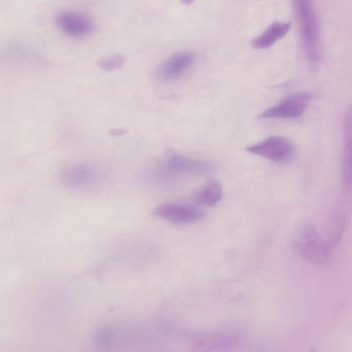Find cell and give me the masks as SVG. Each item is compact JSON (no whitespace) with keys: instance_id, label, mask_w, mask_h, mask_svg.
Listing matches in <instances>:
<instances>
[{"instance_id":"obj_4","label":"cell","mask_w":352,"mask_h":352,"mask_svg":"<svg viewBox=\"0 0 352 352\" xmlns=\"http://www.w3.org/2000/svg\"><path fill=\"white\" fill-rule=\"evenodd\" d=\"M311 97L309 93L298 91L284 98L277 104L261 113L258 118H296L307 109Z\"/></svg>"},{"instance_id":"obj_6","label":"cell","mask_w":352,"mask_h":352,"mask_svg":"<svg viewBox=\"0 0 352 352\" xmlns=\"http://www.w3.org/2000/svg\"><path fill=\"white\" fill-rule=\"evenodd\" d=\"M341 174L343 193L347 198H352V103L344 115Z\"/></svg>"},{"instance_id":"obj_10","label":"cell","mask_w":352,"mask_h":352,"mask_svg":"<svg viewBox=\"0 0 352 352\" xmlns=\"http://www.w3.org/2000/svg\"><path fill=\"white\" fill-rule=\"evenodd\" d=\"M195 56L190 52H179L169 56L157 68V74L162 79L177 78L193 65Z\"/></svg>"},{"instance_id":"obj_5","label":"cell","mask_w":352,"mask_h":352,"mask_svg":"<svg viewBox=\"0 0 352 352\" xmlns=\"http://www.w3.org/2000/svg\"><path fill=\"white\" fill-rule=\"evenodd\" d=\"M153 214L173 223H189L203 219L206 212L199 206L166 202L157 206Z\"/></svg>"},{"instance_id":"obj_3","label":"cell","mask_w":352,"mask_h":352,"mask_svg":"<svg viewBox=\"0 0 352 352\" xmlns=\"http://www.w3.org/2000/svg\"><path fill=\"white\" fill-rule=\"evenodd\" d=\"M245 150L277 162H285L291 160L295 153L292 142L287 138L279 135L270 136L248 146Z\"/></svg>"},{"instance_id":"obj_11","label":"cell","mask_w":352,"mask_h":352,"mask_svg":"<svg viewBox=\"0 0 352 352\" xmlns=\"http://www.w3.org/2000/svg\"><path fill=\"white\" fill-rule=\"evenodd\" d=\"M222 196L221 184L215 179H210L192 191L191 199L197 206L211 207L218 204Z\"/></svg>"},{"instance_id":"obj_8","label":"cell","mask_w":352,"mask_h":352,"mask_svg":"<svg viewBox=\"0 0 352 352\" xmlns=\"http://www.w3.org/2000/svg\"><path fill=\"white\" fill-rule=\"evenodd\" d=\"M97 168L89 164H79L63 170L60 180L67 186L81 189L91 185L98 176Z\"/></svg>"},{"instance_id":"obj_13","label":"cell","mask_w":352,"mask_h":352,"mask_svg":"<svg viewBox=\"0 0 352 352\" xmlns=\"http://www.w3.org/2000/svg\"><path fill=\"white\" fill-rule=\"evenodd\" d=\"M126 63V57L122 54H113L101 58L98 63V67L104 71L111 72L119 69Z\"/></svg>"},{"instance_id":"obj_12","label":"cell","mask_w":352,"mask_h":352,"mask_svg":"<svg viewBox=\"0 0 352 352\" xmlns=\"http://www.w3.org/2000/svg\"><path fill=\"white\" fill-rule=\"evenodd\" d=\"M291 24L287 22H274L260 35L254 38L251 45L256 49H264L272 46L283 37L289 31Z\"/></svg>"},{"instance_id":"obj_7","label":"cell","mask_w":352,"mask_h":352,"mask_svg":"<svg viewBox=\"0 0 352 352\" xmlns=\"http://www.w3.org/2000/svg\"><path fill=\"white\" fill-rule=\"evenodd\" d=\"M56 24L64 34L83 37L94 32L95 23L89 16L75 11H63L56 16Z\"/></svg>"},{"instance_id":"obj_14","label":"cell","mask_w":352,"mask_h":352,"mask_svg":"<svg viewBox=\"0 0 352 352\" xmlns=\"http://www.w3.org/2000/svg\"><path fill=\"white\" fill-rule=\"evenodd\" d=\"M111 331L104 329L98 331L96 336V340L98 344H106L111 340Z\"/></svg>"},{"instance_id":"obj_2","label":"cell","mask_w":352,"mask_h":352,"mask_svg":"<svg viewBox=\"0 0 352 352\" xmlns=\"http://www.w3.org/2000/svg\"><path fill=\"white\" fill-rule=\"evenodd\" d=\"M307 56L316 65L320 58V36L311 0H294Z\"/></svg>"},{"instance_id":"obj_16","label":"cell","mask_w":352,"mask_h":352,"mask_svg":"<svg viewBox=\"0 0 352 352\" xmlns=\"http://www.w3.org/2000/svg\"><path fill=\"white\" fill-rule=\"evenodd\" d=\"M193 0H183L185 3H190Z\"/></svg>"},{"instance_id":"obj_9","label":"cell","mask_w":352,"mask_h":352,"mask_svg":"<svg viewBox=\"0 0 352 352\" xmlns=\"http://www.w3.org/2000/svg\"><path fill=\"white\" fill-rule=\"evenodd\" d=\"M166 168L173 173L205 175L212 172L214 168L205 160L174 155L167 160Z\"/></svg>"},{"instance_id":"obj_15","label":"cell","mask_w":352,"mask_h":352,"mask_svg":"<svg viewBox=\"0 0 352 352\" xmlns=\"http://www.w3.org/2000/svg\"><path fill=\"white\" fill-rule=\"evenodd\" d=\"M127 129H112L109 131V133L113 136H120L126 134L127 133Z\"/></svg>"},{"instance_id":"obj_1","label":"cell","mask_w":352,"mask_h":352,"mask_svg":"<svg viewBox=\"0 0 352 352\" xmlns=\"http://www.w3.org/2000/svg\"><path fill=\"white\" fill-rule=\"evenodd\" d=\"M294 248L304 259L320 265H329L331 262L330 245L324 243L310 225L301 226L294 237Z\"/></svg>"}]
</instances>
